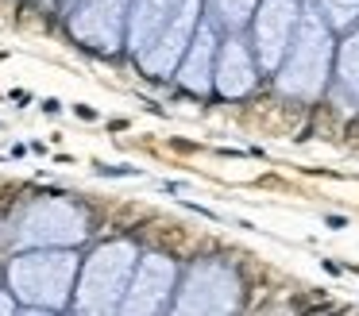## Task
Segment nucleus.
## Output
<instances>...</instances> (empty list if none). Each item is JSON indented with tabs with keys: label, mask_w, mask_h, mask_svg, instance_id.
<instances>
[{
	"label": "nucleus",
	"mask_w": 359,
	"mask_h": 316,
	"mask_svg": "<svg viewBox=\"0 0 359 316\" xmlns=\"http://www.w3.org/2000/svg\"><path fill=\"white\" fill-rule=\"evenodd\" d=\"M336 43H340V35L328 27V20L317 12V4H305L294 43H290L282 66L274 69V89L290 100H305V104L320 100L332 89Z\"/></svg>",
	"instance_id": "obj_1"
},
{
	"label": "nucleus",
	"mask_w": 359,
	"mask_h": 316,
	"mask_svg": "<svg viewBox=\"0 0 359 316\" xmlns=\"http://www.w3.org/2000/svg\"><path fill=\"white\" fill-rule=\"evenodd\" d=\"M78 270V247H24L12 254L4 282L27 312H62L74 301Z\"/></svg>",
	"instance_id": "obj_2"
},
{
	"label": "nucleus",
	"mask_w": 359,
	"mask_h": 316,
	"mask_svg": "<svg viewBox=\"0 0 359 316\" xmlns=\"http://www.w3.org/2000/svg\"><path fill=\"white\" fill-rule=\"evenodd\" d=\"M140 254L143 251L132 243V239H109V243L93 247V251L81 259L70 308L81 312V316L120 312V301H124L128 285H132V274H135Z\"/></svg>",
	"instance_id": "obj_3"
},
{
	"label": "nucleus",
	"mask_w": 359,
	"mask_h": 316,
	"mask_svg": "<svg viewBox=\"0 0 359 316\" xmlns=\"http://www.w3.org/2000/svg\"><path fill=\"white\" fill-rule=\"evenodd\" d=\"M89 239V216L78 200L39 197L27 200L8 224V243L24 247H81Z\"/></svg>",
	"instance_id": "obj_4"
},
{
	"label": "nucleus",
	"mask_w": 359,
	"mask_h": 316,
	"mask_svg": "<svg viewBox=\"0 0 359 316\" xmlns=\"http://www.w3.org/2000/svg\"><path fill=\"white\" fill-rule=\"evenodd\" d=\"M240 305H243V277L236 270V262L220 259V254H209V259H197L182 270L170 312L228 316V312H240Z\"/></svg>",
	"instance_id": "obj_5"
},
{
	"label": "nucleus",
	"mask_w": 359,
	"mask_h": 316,
	"mask_svg": "<svg viewBox=\"0 0 359 316\" xmlns=\"http://www.w3.org/2000/svg\"><path fill=\"white\" fill-rule=\"evenodd\" d=\"M178 262L170 254L158 251H143L135 262L132 285H128L124 301H120V312L124 316H155V312H170L174 293H178Z\"/></svg>",
	"instance_id": "obj_6"
},
{
	"label": "nucleus",
	"mask_w": 359,
	"mask_h": 316,
	"mask_svg": "<svg viewBox=\"0 0 359 316\" xmlns=\"http://www.w3.org/2000/svg\"><path fill=\"white\" fill-rule=\"evenodd\" d=\"M302 12H305V0H259L255 15L248 23V39L255 46L263 74L274 77V69L282 66L290 43H294L297 23H302Z\"/></svg>",
	"instance_id": "obj_7"
},
{
	"label": "nucleus",
	"mask_w": 359,
	"mask_h": 316,
	"mask_svg": "<svg viewBox=\"0 0 359 316\" xmlns=\"http://www.w3.org/2000/svg\"><path fill=\"white\" fill-rule=\"evenodd\" d=\"M128 15H132V0H74L66 27L89 50L116 54L124 50L128 39Z\"/></svg>",
	"instance_id": "obj_8"
},
{
	"label": "nucleus",
	"mask_w": 359,
	"mask_h": 316,
	"mask_svg": "<svg viewBox=\"0 0 359 316\" xmlns=\"http://www.w3.org/2000/svg\"><path fill=\"white\" fill-rule=\"evenodd\" d=\"M201 15H205V0H182V8L166 20V27L151 39V46H143V50L135 54L143 74L158 77V81L174 77V69H178V62H182V54H186L189 39H194L197 23H201Z\"/></svg>",
	"instance_id": "obj_9"
},
{
	"label": "nucleus",
	"mask_w": 359,
	"mask_h": 316,
	"mask_svg": "<svg viewBox=\"0 0 359 316\" xmlns=\"http://www.w3.org/2000/svg\"><path fill=\"white\" fill-rule=\"evenodd\" d=\"M259 74H263V66L255 58V46H251L248 31H224L220 35V50H217L212 92L220 100H243L255 92Z\"/></svg>",
	"instance_id": "obj_10"
},
{
	"label": "nucleus",
	"mask_w": 359,
	"mask_h": 316,
	"mask_svg": "<svg viewBox=\"0 0 359 316\" xmlns=\"http://www.w3.org/2000/svg\"><path fill=\"white\" fill-rule=\"evenodd\" d=\"M220 35L224 31L209 20V12L201 15L194 39H189L186 54H182L174 81L189 92V97H212V74H217V50H220Z\"/></svg>",
	"instance_id": "obj_11"
},
{
	"label": "nucleus",
	"mask_w": 359,
	"mask_h": 316,
	"mask_svg": "<svg viewBox=\"0 0 359 316\" xmlns=\"http://www.w3.org/2000/svg\"><path fill=\"white\" fill-rule=\"evenodd\" d=\"M182 8V0H132V15H128V39L124 50L140 54L143 46H151V39L166 27L174 12Z\"/></svg>",
	"instance_id": "obj_12"
},
{
	"label": "nucleus",
	"mask_w": 359,
	"mask_h": 316,
	"mask_svg": "<svg viewBox=\"0 0 359 316\" xmlns=\"http://www.w3.org/2000/svg\"><path fill=\"white\" fill-rule=\"evenodd\" d=\"M332 92L340 100L359 108V23L348 27L336 43V66H332Z\"/></svg>",
	"instance_id": "obj_13"
},
{
	"label": "nucleus",
	"mask_w": 359,
	"mask_h": 316,
	"mask_svg": "<svg viewBox=\"0 0 359 316\" xmlns=\"http://www.w3.org/2000/svg\"><path fill=\"white\" fill-rule=\"evenodd\" d=\"M259 0H205V12L220 31H248Z\"/></svg>",
	"instance_id": "obj_14"
},
{
	"label": "nucleus",
	"mask_w": 359,
	"mask_h": 316,
	"mask_svg": "<svg viewBox=\"0 0 359 316\" xmlns=\"http://www.w3.org/2000/svg\"><path fill=\"white\" fill-rule=\"evenodd\" d=\"M313 4H317V12L328 20V27L336 35H344L348 27L359 23V0H313Z\"/></svg>",
	"instance_id": "obj_15"
},
{
	"label": "nucleus",
	"mask_w": 359,
	"mask_h": 316,
	"mask_svg": "<svg viewBox=\"0 0 359 316\" xmlns=\"http://www.w3.org/2000/svg\"><path fill=\"white\" fill-rule=\"evenodd\" d=\"M20 308H24V305L16 301V293H12V289H0V312H20Z\"/></svg>",
	"instance_id": "obj_16"
},
{
	"label": "nucleus",
	"mask_w": 359,
	"mask_h": 316,
	"mask_svg": "<svg viewBox=\"0 0 359 316\" xmlns=\"http://www.w3.org/2000/svg\"><path fill=\"white\" fill-rule=\"evenodd\" d=\"M0 235H4V239H8V228H0Z\"/></svg>",
	"instance_id": "obj_17"
},
{
	"label": "nucleus",
	"mask_w": 359,
	"mask_h": 316,
	"mask_svg": "<svg viewBox=\"0 0 359 316\" xmlns=\"http://www.w3.org/2000/svg\"><path fill=\"white\" fill-rule=\"evenodd\" d=\"M47 4H62V0H47Z\"/></svg>",
	"instance_id": "obj_18"
},
{
	"label": "nucleus",
	"mask_w": 359,
	"mask_h": 316,
	"mask_svg": "<svg viewBox=\"0 0 359 316\" xmlns=\"http://www.w3.org/2000/svg\"><path fill=\"white\" fill-rule=\"evenodd\" d=\"M0 282H4V270H0Z\"/></svg>",
	"instance_id": "obj_19"
}]
</instances>
